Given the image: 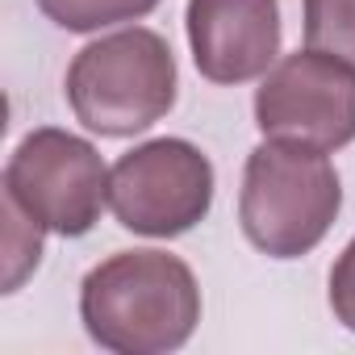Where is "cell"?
Returning a JSON list of instances; mask_svg holds the SVG:
<instances>
[{"label": "cell", "mask_w": 355, "mask_h": 355, "mask_svg": "<svg viewBox=\"0 0 355 355\" xmlns=\"http://www.w3.org/2000/svg\"><path fill=\"white\" fill-rule=\"evenodd\" d=\"M80 322L113 355H171L201 322V284L171 251H117L84 276Z\"/></svg>", "instance_id": "6da1fadb"}, {"label": "cell", "mask_w": 355, "mask_h": 355, "mask_svg": "<svg viewBox=\"0 0 355 355\" xmlns=\"http://www.w3.org/2000/svg\"><path fill=\"white\" fill-rule=\"evenodd\" d=\"M338 209L343 184L326 150L288 138H263L247 155L239 226L268 259L309 255L330 234Z\"/></svg>", "instance_id": "7a4b0ae2"}, {"label": "cell", "mask_w": 355, "mask_h": 355, "mask_svg": "<svg viewBox=\"0 0 355 355\" xmlns=\"http://www.w3.org/2000/svg\"><path fill=\"white\" fill-rule=\"evenodd\" d=\"M63 88L84 130L101 138H134L171 113L180 71L163 34L125 26L88 42L71 59Z\"/></svg>", "instance_id": "3957f363"}, {"label": "cell", "mask_w": 355, "mask_h": 355, "mask_svg": "<svg viewBox=\"0 0 355 355\" xmlns=\"http://www.w3.org/2000/svg\"><path fill=\"white\" fill-rule=\"evenodd\" d=\"M0 197H9L42 230L80 239L109 205V167L101 150L59 125L30 130L0 175Z\"/></svg>", "instance_id": "277c9868"}, {"label": "cell", "mask_w": 355, "mask_h": 355, "mask_svg": "<svg viewBox=\"0 0 355 355\" xmlns=\"http://www.w3.org/2000/svg\"><path fill=\"white\" fill-rule=\"evenodd\" d=\"M214 163L189 138H150L109 171V209L142 239H180L214 209Z\"/></svg>", "instance_id": "5b68a950"}, {"label": "cell", "mask_w": 355, "mask_h": 355, "mask_svg": "<svg viewBox=\"0 0 355 355\" xmlns=\"http://www.w3.org/2000/svg\"><path fill=\"white\" fill-rule=\"evenodd\" d=\"M255 125L263 138L343 150L355 142V63L313 46L276 59L255 88Z\"/></svg>", "instance_id": "8992f818"}, {"label": "cell", "mask_w": 355, "mask_h": 355, "mask_svg": "<svg viewBox=\"0 0 355 355\" xmlns=\"http://www.w3.org/2000/svg\"><path fill=\"white\" fill-rule=\"evenodd\" d=\"M189 46L209 84H247L280 59V0H189Z\"/></svg>", "instance_id": "52a82bcc"}, {"label": "cell", "mask_w": 355, "mask_h": 355, "mask_svg": "<svg viewBox=\"0 0 355 355\" xmlns=\"http://www.w3.org/2000/svg\"><path fill=\"white\" fill-rule=\"evenodd\" d=\"M46 21H55L67 34H96L109 26L142 21L159 9V0H38Z\"/></svg>", "instance_id": "ba28073f"}, {"label": "cell", "mask_w": 355, "mask_h": 355, "mask_svg": "<svg viewBox=\"0 0 355 355\" xmlns=\"http://www.w3.org/2000/svg\"><path fill=\"white\" fill-rule=\"evenodd\" d=\"M305 46L355 63V0H301Z\"/></svg>", "instance_id": "9c48e42d"}, {"label": "cell", "mask_w": 355, "mask_h": 355, "mask_svg": "<svg viewBox=\"0 0 355 355\" xmlns=\"http://www.w3.org/2000/svg\"><path fill=\"white\" fill-rule=\"evenodd\" d=\"M0 209H5V293H17L26 284V276L42 263V226L21 214L9 197H0Z\"/></svg>", "instance_id": "30bf717a"}, {"label": "cell", "mask_w": 355, "mask_h": 355, "mask_svg": "<svg viewBox=\"0 0 355 355\" xmlns=\"http://www.w3.org/2000/svg\"><path fill=\"white\" fill-rule=\"evenodd\" d=\"M330 309L334 322H343L355 334V239L343 247V255L330 268Z\"/></svg>", "instance_id": "8fae6325"}]
</instances>
